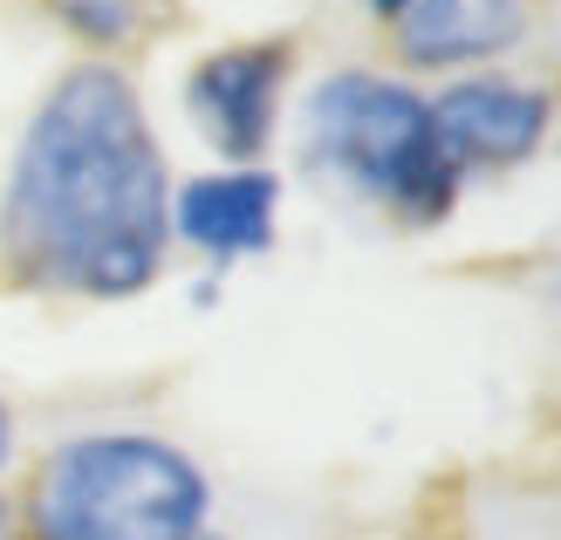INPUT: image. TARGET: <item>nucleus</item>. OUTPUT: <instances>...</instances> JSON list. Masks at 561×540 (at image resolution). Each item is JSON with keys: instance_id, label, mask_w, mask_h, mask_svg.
Masks as SVG:
<instances>
[{"instance_id": "1", "label": "nucleus", "mask_w": 561, "mask_h": 540, "mask_svg": "<svg viewBox=\"0 0 561 540\" xmlns=\"http://www.w3.org/2000/svg\"><path fill=\"white\" fill-rule=\"evenodd\" d=\"M172 261V158L124 62L48 82L0 172V274L55 301H137Z\"/></svg>"}, {"instance_id": "2", "label": "nucleus", "mask_w": 561, "mask_h": 540, "mask_svg": "<svg viewBox=\"0 0 561 540\" xmlns=\"http://www.w3.org/2000/svg\"><path fill=\"white\" fill-rule=\"evenodd\" d=\"M301 172L398 226H445L466 198V172L438 145L432 96L390 69H329L295 103Z\"/></svg>"}, {"instance_id": "3", "label": "nucleus", "mask_w": 561, "mask_h": 540, "mask_svg": "<svg viewBox=\"0 0 561 540\" xmlns=\"http://www.w3.org/2000/svg\"><path fill=\"white\" fill-rule=\"evenodd\" d=\"M213 472L179 438L103 424L55 438L21 479L14 540H206Z\"/></svg>"}, {"instance_id": "4", "label": "nucleus", "mask_w": 561, "mask_h": 540, "mask_svg": "<svg viewBox=\"0 0 561 540\" xmlns=\"http://www.w3.org/2000/svg\"><path fill=\"white\" fill-rule=\"evenodd\" d=\"M295 90V42L288 35H254V42H219L185 69L179 103L185 124L219 164H267L280 117Z\"/></svg>"}, {"instance_id": "5", "label": "nucleus", "mask_w": 561, "mask_h": 540, "mask_svg": "<svg viewBox=\"0 0 561 540\" xmlns=\"http://www.w3.org/2000/svg\"><path fill=\"white\" fill-rule=\"evenodd\" d=\"M432 124L466 179L472 172H514V164H527L548 145L554 96L527 76L472 69V76H445V90H432Z\"/></svg>"}, {"instance_id": "6", "label": "nucleus", "mask_w": 561, "mask_h": 540, "mask_svg": "<svg viewBox=\"0 0 561 540\" xmlns=\"http://www.w3.org/2000/svg\"><path fill=\"white\" fill-rule=\"evenodd\" d=\"M280 240V172L274 164H206L192 179H172V246L213 274L261 261Z\"/></svg>"}, {"instance_id": "7", "label": "nucleus", "mask_w": 561, "mask_h": 540, "mask_svg": "<svg viewBox=\"0 0 561 540\" xmlns=\"http://www.w3.org/2000/svg\"><path fill=\"white\" fill-rule=\"evenodd\" d=\"M398 62L425 76H472L514 55L527 35V0H411L390 21Z\"/></svg>"}, {"instance_id": "8", "label": "nucleus", "mask_w": 561, "mask_h": 540, "mask_svg": "<svg viewBox=\"0 0 561 540\" xmlns=\"http://www.w3.org/2000/svg\"><path fill=\"white\" fill-rule=\"evenodd\" d=\"M42 8L96 62H117V48L151 35V0H42Z\"/></svg>"}, {"instance_id": "9", "label": "nucleus", "mask_w": 561, "mask_h": 540, "mask_svg": "<svg viewBox=\"0 0 561 540\" xmlns=\"http://www.w3.org/2000/svg\"><path fill=\"white\" fill-rule=\"evenodd\" d=\"M14 466V411H8V397H0V472Z\"/></svg>"}, {"instance_id": "10", "label": "nucleus", "mask_w": 561, "mask_h": 540, "mask_svg": "<svg viewBox=\"0 0 561 540\" xmlns=\"http://www.w3.org/2000/svg\"><path fill=\"white\" fill-rule=\"evenodd\" d=\"M363 8H370V14H377V21H398V14H404V8H411V0H363Z\"/></svg>"}, {"instance_id": "11", "label": "nucleus", "mask_w": 561, "mask_h": 540, "mask_svg": "<svg viewBox=\"0 0 561 540\" xmlns=\"http://www.w3.org/2000/svg\"><path fill=\"white\" fill-rule=\"evenodd\" d=\"M0 540H14V514H0Z\"/></svg>"}, {"instance_id": "12", "label": "nucleus", "mask_w": 561, "mask_h": 540, "mask_svg": "<svg viewBox=\"0 0 561 540\" xmlns=\"http://www.w3.org/2000/svg\"><path fill=\"white\" fill-rule=\"evenodd\" d=\"M206 540H227V533H219V527H213V533H206Z\"/></svg>"}]
</instances>
